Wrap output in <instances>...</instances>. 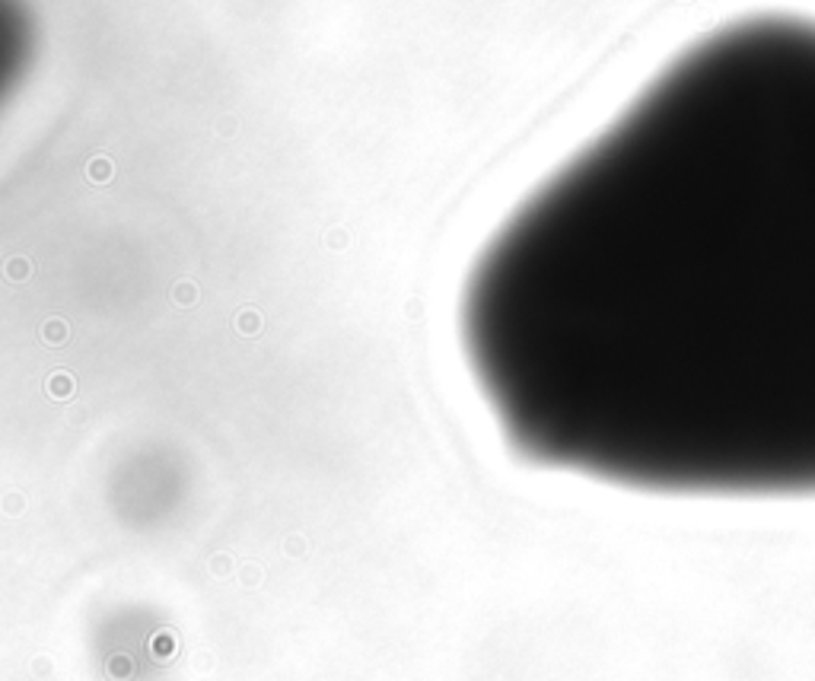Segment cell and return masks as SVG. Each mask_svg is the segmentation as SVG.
<instances>
[{
	"instance_id": "6da1fadb",
	"label": "cell",
	"mask_w": 815,
	"mask_h": 681,
	"mask_svg": "<svg viewBox=\"0 0 815 681\" xmlns=\"http://www.w3.org/2000/svg\"><path fill=\"white\" fill-rule=\"evenodd\" d=\"M462 344L538 468L815 497V19L681 48L487 242Z\"/></svg>"
}]
</instances>
